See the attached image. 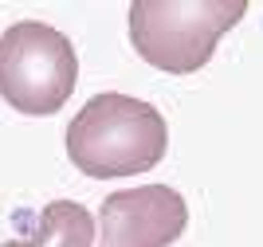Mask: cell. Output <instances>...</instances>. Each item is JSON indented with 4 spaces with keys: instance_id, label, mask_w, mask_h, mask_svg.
Returning <instances> with one entry per match:
<instances>
[{
    "instance_id": "1",
    "label": "cell",
    "mask_w": 263,
    "mask_h": 247,
    "mask_svg": "<svg viewBox=\"0 0 263 247\" xmlns=\"http://www.w3.org/2000/svg\"><path fill=\"white\" fill-rule=\"evenodd\" d=\"M169 126L161 110L130 94H95L67 126V157L95 181L154 169L165 157Z\"/></svg>"
},
{
    "instance_id": "4",
    "label": "cell",
    "mask_w": 263,
    "mask_h": 247,
    "mask_svg": "<svg viewBox=\"0 0 263 247\" xmlns=\"http://www.w3.org/2000/svg\"><path fill=\"white\" fill-rule=\"evenodd\" d=\"M189 224L185 196L169 184L110 193L99 208L102 247H169Z\"/></svg>"
},
{
    "instance_id": "2",
    "label": "cell",
    "mask_w": 263,
    "mask_h": 247,
    "mask_svg": "<svg viewBox=\"0 0 263 247\" xmlns=\"http://www.w3.org/2000/svg\"><path fill=\"white\" fill-rule=\"evenodd\" d=\"M243 0H134L130 43L149 67L193 75L212 59L224 32L243 20Z\"/></svg>"
},
{
    "instance_id": "5",
    "label": "cell",
    "mask_w": 263,
    "mask_h": 247,
    "mask_svg": "<svg viewBox=\"0 0 263 247\" xmlns=\"http://www.w3.org/2000/svg\"><path fill=\"white\" fill-rule=\"evenodd\" d=\"M95 243V216L79 200H51L44 212H35L32 232L8 239L0 247H90Z\"/></svg>"
},
{
    "instance_id": "3",
    "label": "cell",
    "mask_w": 263,
    "mask_h": 247,
    "mask_svg": "<svg viewBox=\"0 0 263 247\" xmlns=\"http://www.w3.org/2000/svg\"><path fill=\"white\" fill-rule=\"evenodd\" d=\"M79 79L75 43L40 20H20L0 35V98L28 118L67 106Z\"/></svg>"
}]
</instances>
